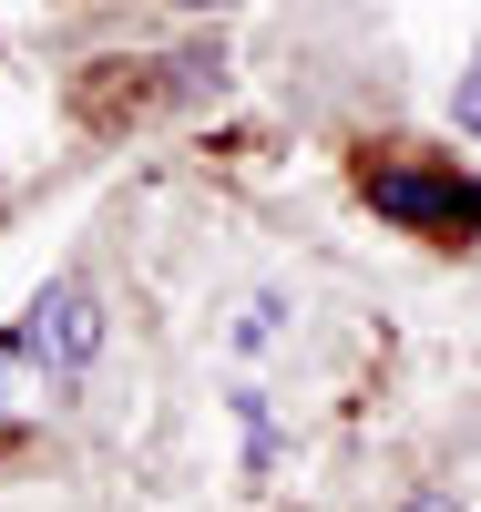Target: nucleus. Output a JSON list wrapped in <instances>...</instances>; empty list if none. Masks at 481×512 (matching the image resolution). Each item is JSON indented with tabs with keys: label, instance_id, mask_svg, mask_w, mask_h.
Listing matches in <instances>:
<instances>
[{
	"label": "nucleus",
	"instance_id": "nucleus-2",
	"mask_svg": "<svg viewBox=\"0 0 481 512\" xmlns=\"http://www.w3.org/2000/svg\"><path fill=\"white\" fill-rule=\"evenodd\" d=\"M369 205L389 226H420V236H481V185L461 164H379Z\"/></svg>",
	"mask_w": 481,
	"mask_h": 512
},
{
	"label": "nucleus",
	"instance_id": "nucleus-1",
	"mask_svg": "<svg viewBox=\"0 0 481 512\" xmlns=\"http://www.w3.org/2000/svg\"><path fill=\"white\" fill-rule=\"evenodd\" d=\"M103 349V308L82 287H41L31 297V318L0 338V410H41V400H62L82 369H93Z\"/></svg>",
	"mask_w": 481,
	"mask_h": 512
},
{
	"label": "nucleus",
	"instance_id": "nucleus-5",
	"mask_svg": "<svg viewBox=\"0 0 481 512\" xmlns=\"http://www.w3.org/2000/svg\"><path fill=\"white\" fill-rule=\"evenodd\" d=\"M174 11H236V0H174Z\"/></svg>",
	"mask_w": 481,
	"mask_h": 512
},
{
	"label": "nucleus",
	"instance_id": "nucleus-4",
	"mask_svg": "<svg viewBox=\"0 0 481 512\" xmlns=\"http://www.w3.org/2000/svg\"><path fill=\"white\" fill-rule=\"evenodd\" d=\"M400 512H461V502H451V492H410Z\"/></svg>",
	"mask_w": 481,
	"mask_h": 512
},
{
	"label": "nucleus",
	"instance_id": "nucleus-3",
	"mask_svg": "<svg viewBox=\"0 0 481 512\" xmlns=\"http://www.w3.org/2000/svg\"><path fill=\"white\" fill-rule=\"evenodd\" d=\"M451 113H461V134H481V52L461 62V93H451Z\"/></svg>",
	"mask_w": 481,
	"mask_h": 512
}]
</instances>
